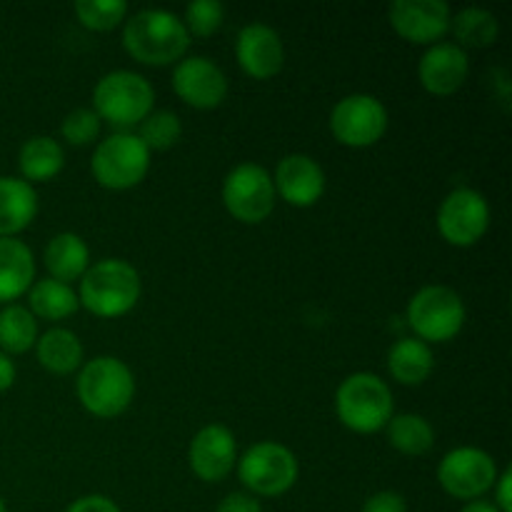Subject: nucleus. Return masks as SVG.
Listing matches in <instances>:
<instances>
[{
	"label": "nucleus",
	"instance_id": "1",
	"mask_svg": "<svg viewBox=\"0 0 512 512\" xmlns=\"http://www.w3.org/2000/svg\"><path fill=\"white\" fill-rule=\"evenodd\" d=\"M123 45L143 65L180 63L190 48L183 18L163 8H148L125 20Z\"/></svg>",
	"mask_w": 512,
	"mask_h": 512
},
{
	"label": "nucleus",
	"instance_id": "2",
	"mask_svg": "<svg viewBox=\"0 0 512 512\" xmlns=\"http://www.w3.org/2000/svg\"><path fill=\"white\" fill-rule=\"evenodd\" d=\"M143 285L128 260L105 258L90 265L80 278L78 303L95 318H123L138 305Z\"/></svg>",
	"mask_w": 512,
	"mask_h": 512
},
{
	"label": "nucleus",
	"instance_id": "3",
	"mask_svg": "<svg viewBox=\"0 0 512 512\" xmlns=\"http://www.w3.org/2000/svg\"><path fill=\"white\" fill-rule=\"evenodd\" d=\"M155 90L133 70H113L98 80L93 90V110L100 123L113 125L118 133H130L153 113Z\"/></svg>",
	"mask_w": 512,
	"mask_h": 512
},
{
	"label": "nucleus",
	"instance_id": "4",
	"mask_svg": "<svg viewBox=\"0 0 512 512\" xmlns=\"http://www.w3.org/2000/svg\"><path fill=\"white\" fill-rule=\"evenodd\" d=\"M78 398L95 418H118L135 398V375L113 355L88 360L78 373Z\"/></svg>",
	"mask_w": 512,
	"mask_h": 512
},
{
	"label": "nucleus",
	"instance_id": "5",
	"mask_svg": "<svg viewBox=\"0 0 512 512\" xmlns=\"http://www.w3.org/2000/svg\"><path fill=\"white\" fill-rule=\"evenodd\" d=\"M335 410L340 423L353 433H378L393 418V390L378 375L353 373L340 383L335 393Z\"/></svg>",
	"mask_w": 512,
	"mask_h": 512
},
{
	"label": "nucleus",
	"instance_id": "6",
	"mask_svg": "<svg viewBox=\"0 0 512 512\" xmlns=\"http://www.w3.org/2000/svg\"><path fill=\"white\" fill-rule=\"evenodd\" d=\"M468 310L463 298L448 285H425L410 298L405 320L423 343H448L463 330Z\"/></svg>",
	"mask_w": 512,
	"mask_h": 512
},
{
	"label": "nucleus",
	"instance_id": "7",
	"mask_svg": "<svg viewBox=\"0 0 512 512\" xmlns=\"http://www.w3.org/2000/svg\"><path fill=\"white\" fill-rule=\"evenodd\" d=\"M240 483L250 490L253 498H278L285 495L298 483V458L285 445L263 440L253 448L245 450L243 458H238Z\"/></svg>",
	"mask_w": 512,
	"mask_h": 512
},
{
	"label": "nucleus",
	"instance_id": "8",
	"mask_svg": "<svg viewBox=\"0 0 512 512\" xmlns=\"http://www.w3.org/2000/svg\"><path fill=\"white\" fill-rule=\"evenodd\" d=\"M90 170L103 188L130 190L148 175L150 150L135 133H113L98 143Z\"/></svg>",
	"mask_w": 512,
	"mask_h": 512
},
{
	"label": "nucleus",
	"instance_id": "9",
	"mask_svg": "<svg viewBox=\"0 0 512 512\" xmlns=\"http://www.w3.org/2000/svg\"><path fill=\"white\" fill-rule=\"evenodd\" d=\"M273 175L258 163H240L225 175L223 205L235 220L245 225H258L275 210Z\"/></svg>",
	"mask_w": 512,
	"mask_h": 512
},
{
	"label": "nucleus",
	"instance_id": "10",
	"mask_svg": "<svg viewBox=\"0 0 512 512\" xmlns=\"http://www.w3.org/2000/svg\"><path fill=\"white\" fill-rule=\"evenodd\" d=\"M388 130V108L375 95L353 93L330 113V133L345 148H370Z\"/></svg>",
	"mask_w": 512,
	"mask_h": 512
},
{
	"label": "nucleus",
	"instance_id": "11",
	"mask_svg": "<svg viewBox=\"0 0 512 512\" xmlns=\"http://www.w3.org/2000/svg\"><path fill=\"white\" fill-rule=\"evenodd\" d=\"M498 465L493 455L480 448H455L445 453V458L438 465L440 488L455 500H480L485 493H490L498 480Z\"/></svg>",
	"mask_w": 512,
	"mask_h": 512
},
{
	"label": "nucleus",
	"instance_id": "12",
	"mask_svg": "<svg viewBox=\"0 0 512 512\" xmlns=\"http://www.w3.org/2000/svg\"><path fill=\"white\" fill-rule=\"evenodd\" d=\"M490 228V205L473 188H455L443 198L438 210V230L445 243L473 248Z\"/></svg>",
	"mask_w": 512,
	"mask_h": 512
},
{
	"label": "nucleus",
	"instance_id": "13",
	"mask_svg": "<svg viewBox=\"0 0 512 512\" xmlns=\"http://www.w3.org/2000/svg\"><path fill=\"white\" fill-rule=\"evenodd\" d=\"M173 90L190 108L213 110L228 98V78L205 55H188L175 63Z\"/></svg>",
	"mask_w": 512,
	"mask_h": 512
},
{
	"label": "nucleus",
	"instance_id": "14",
	"mask_svg": "<svg viewBox=\"0 0 512 512\" xmlns=\"http://www.w3.org/2000/svg\"><path fill=\"white\" fill-rule=\"evenodd\" d=\"M390 25L415 45H435L450 33V5L443 0H395L388 8Z\"/></svg>",
	"mask_w": 512,
	"mask_h": 512
},
{
	"label": "nucleus",
	"instance_id": "15",
	"mask_svg": "<svg viewBox=\"0 0 512 512\" xmlns=\"http://www.w3.org/2000/svg\"><path fill=\"white\" fill-rule=\"evenodd\" d=\"M188 463L195 478L203 483H220L238 465V443L233 430L213 423L198 430L188 448Z\"/></svg>",
	"mask_w": 512,
	"mask_h": 512
},
{
	"label": "nucleus",
	"instance_id": "16",
	"mask_svg": "<svg viewBox=\"0 0 512 512\" xmlns=\"http://www.w3.org/2000/svg\"><path fill=\"white\" fill-rule=\"evenodd\" d=\"M235 58L240 70L253 80H268L283 70L285 48L278 30L265 23L245 25L235 40Z\"/></svg>",
	"mask_w": 512,
	"mask_h": 512
},
{
	"label": "nucleus",
	"instance_id": "17",
	"mask_svg": "<svg viewBox=\"0 0 512 512\" xmlns=\"http://www.w3.org/2000/svg\"><path fill=\"white\" fill-rule=\"evenodd\" d=\"M275 195L293 208H310L325 193V173L320 163L310 155H285L275 168Z\"/></svg>",
	"mask_w": 512,
	"mask_h": 512
},
{
	"label": "nucleus",
	"instance_id": "18",
	"mask_svg": "<svg viewBox=\"0 0 512 512\" xmlns=\"http://www.w3.org/2000/svg\"><path fill=\"white\" fill-rule=\"evenodd\" d=\"M470 75V58L460 45L435 43L423 53L418 65L420 85L430 95H453L465 85Z\"/></svg>",
	"mask_w": 512,
	"mask_h": 512
},
{
	"label": "nucleus",
	"instance_id": "19",
	"mask_svg": "<svg viewBox=\"0 0 512 512\" xmlns=\"http://www.w3.org/2000/svg\"><path fill=\"white\" fill-rule=\"evenodd\" d=\"M38 215V193L23 178L0 175V238H15Z\"/></svg>",
	"mask_w": 512,
	"mask_h": 512
},
{
	"label": "nucleus",
	"instance_id": "20",
	"mask_svg": "<svg viewBox=\"0 0 512 512\" xmlns=\"http://www.w3.org/2000/svg\"><path fill=\"white\" fill-rule=\"evenodd\" d=\"M35 280L33 250L18 238H0V303H13Z\"/></svg>",
	"mask_w": 512,
	"mask_h": 512
},
{
	"label": "nucleus",
	"instance_id": "21",
	"mask_svg": "<svg viewBox=\"0 0 512 512\" xmlns=\"http://www.w3.org/2000/svg\"><path fill=\"white\" fill-rule=\"evenodd\" d=\"M43 260L50 278L70 285L73 280L83 278L85 270L90 268L88 243L78 233H58L45 245Z\"/></svg>",
	"mask_w": 512,
	"mask_h": 512
},
{
	"label": "nucleus",
	"instance_id": "22",
	"mask_svg": "<svg viewBox=\"0 0 512 512\" xmlns=\"http://www.w3.org/2000/svg\"><path fill=\"white\" fill-rule=\"evenodd\" d=\"M435 368L433 350L418 338H403L388 350V373L400 385H423Z\"/></svg>",
	"mask_w": 512,
	"mask_h": 512
},
{
	"label": "nucleus",
	"instance_id": "23",
	"mask_svg": "<svg viewBox=\"0 0 512 512\" xmlns=\"http://www.w3.org/2000/svg\"><path fill=\"white\" fill-rule=\"evenodd\" d=\"M65 153L50 135H33L25 140L18 155V168L25 183H48L63 170Z\"/></svg>",
	"mask_w": 512,
	"mask_h": 512
},
{
	"label": "nucleus",
	"instance_id": "24",
	"mask_svg": "<svg viewBox=\"0 0 512 512\" xmlns=\"http://www.w3.org/2000/svg\"><path fill=\"white\" fill-rule=\"evenodd\" d=\"M38 363L53 375H70L83 365V343L68 328H53L35 343Z\"/></svg>",
	"mask_w": 512,
	"mask_h": 512
},
{
	"label": "nucleus",
	"instance_id": "25",
	"mask_svg": "<svg viewBox=\"0 0 512 512\" xmlns=\"http://www.w3.org/2000/svg\"><path fill=\"white\" fill-rule=\"evenodd\" d=\"M28 303L30 313L43 320H65L80 308L78 293L53 278L35 280L28 290Z\"/></svg>",
	"mask_w": 512,
	"mask_h": 512
},
{
	"label": "nucleus",
	"instance_id": "26",
	"mask_svg": "<svg viewBox=\"0 0 512 512\" xmlns=\"http://www.w3.org/2000/svg\"><path fill=\"white\" fill-rule=\"evenodd\" d=\"M385 430H388L390 448H395L403 455H410V458L425 455L428 450H433L435 445L433 425L418 413L393 415L390 423L385 425Z\"/></svg>",
	"mask_w": 512,
	"mask_h": 512
},
{
	"label": "nucleus",
	"instance_id": "27",
	"mask_svg": "<svg viewBox=\"0 0 512 512\" xmlns=\"http://www.w3.org/2000/svg\"><path fill=\"white\" fill-rule=\"evenodd\" d=\"M450 30L460 48H488L498 40L500 25L490 10L483 8H463L450 18Z\"/></svg>",
	"mask_w": 512,
	"mask_h": 512
},
{
	"label": "nucleus",
	"instance_id": "28",
	"mask_svg": "<svg viewBox=\"0 0 512 512\" xmlns=\"http://www.w3.org/2000/svg\"><path fill=\"white\" fill-rule=\"evenodd\" d=\"M38 343L35 315L23 305H8L0 310V353L23 355Z\"/></svg>",
	"mask_w": 512,
	"mask_h": 512
},
{
	"label": "nucleus",
	"instance_id": "29",
	"mask_svg": "<svg viewBox=\"0 0 512 512\" xmlns=\"http://www.w3.org/2000/svg\"><path fill=\"white\" fill-rule=\"evenodd\" d=\"M135 135L143 140V145L148 150H168L180 140L183 125H180L178 115L170 113V110H153V113L138 125V133Z\"/></svg>",
	"mask_w": 512,
	"mask_h": 512
},
{
	"label": "nucleus",
	"instance_id": "30",
	"mask_svg": "<svg viewBox=\"0 0 512 512\" xmlns=\"http://www.w3.org/2000/svg\"><path fill=\"white\" fill-rule=\"evenodd\" d=\"M75 15L88 30L108 33L123 23L128 15V3L125 0H78Z\"/></svg>",
	"mask_w": 512,
	"mask_h": 512
},
{
	"label": "nucleus",
	"instance_id": "31",
	"mask_svg": "<svg viewBox=\"0 0 512 512\" xmlns=\"http://www.w3.org/2000/svg\"><path fill=\"white\" fill-rule=\"evenodd\" d=\"M225 23V8L218 0H193L185 5L183 25L190 38H210Z\"/></svg>",
	"mask_w": 512,
	"mask_h": 512
},
{
	"label": "nucleus",
	"instance_id": "32",
	"mask_svg": "<svg viewBox=\"0 0 512 512\" xmlns=\"http://www.w3.org/2000/svg\"><path fill=\"white\" fill-rule=\"evenodd\" d=\"M60 133L70 145H90L100 135V118L93 108H75L63 118Z\"/></svg>",
	"mask_w": 512,
	"mask_h": 512
},
{
	"label": "nucleus",
	"instance_id": "33",
	"mask_svg": "<svg viewBox=\"0 0 512 512\" xmlns=\"http://www.w3.org/2000/svg\"><path fill=\"white\" fill-rule=\"evenodd\" d=\"M360 512H408V503L400 493L395 490H380V493L370 495L365 500L363 510Z\"/></svg>",
	"mask_w": 512,
	"mask_h": 512
},
{
	"label": "nucleus",
	"instance_id": "34",
	"mask_svg": "<svg viewBox=\"0 0 512 512\" xmlns=\"http://www.w3.org/2000/svg\"><path fill=\"white\" fill-rule=\"evenodd\" d=\"M215 512H263V508L250 493H230L220 500Z\"/></svg>",
	"mask_w": 512,
	"mask_h": 512
},
{
	"label": "nucleus",
	"instance_id": "35",
	"mask_svg": "<svg viewBox=\"0 0 512 512\" xmlns=\"http://www.w3.org/2000/svg\"><path fill=\"white\" fill-rule=\"evenodd\" d=\"M65 512H120V508L105 495H83L73 505H68Z\"/></svg>",
	"mask_w": 512,
	"mask_h": 512
},
{
	"label": "nucleus",
	"instance_id": "36",
	"mask_svg": "<svg viewBox=\"0 0 512 512\" xmlns=\"http://www.w3.org/2000/svg\"><path fill=\"white\" fill-rule=\"evenodd\" d=\"M510 488H512V470L505 468L493 485V495H495L493 505L500 512H512V490Z\"/></svg>",
	"mask_w": 512,
	"mask_h": 512
},
{
	"label": "nucleus",
	"instance_id": "37",
	"mask_svg": "<svg viewBox=\"0 0 512 512\" xmlns=\"http://www.w3.org/2000/svg\"><path fill=\"white\" fill-rule=\"evenodd\" d=\"M15 383V363L10 360V355L0 353V393L13 388Z\"/></svg>",
	"mask_w": 512,
	"mask_h": 512
},
{
	"label": "nucleus",
	"instance_id": "38",
	"mask_svg": "<svg viewBox=\"0 0 512 512\" xmlns=\"http://www.w3.org/2000/svg\"><path fill=\"white\" fill-rule=\"evenodd\" d=\"M460 512H500L495 508L493 503H488V500H470V503L463 505V510Z\"/></svg>",
	"mask_w": 512,
	"mask_h": 512
},
{
	"label": "nucleus",
	"instance_id": "39",
	"mask_svg": "<svg viewBox=\"0 0 512 512\" xmlns=\"http://www.w3.org/2000/svg\"><path fill=\"white\" fill-rule=\"evenodd\" d=\"M0 512H8V508H5V500L0 498Z\"/></svg>",
	"mask_w": 512,
	"mask_h": 512
}]
</instances>
